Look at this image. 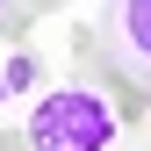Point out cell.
<instances>
[{"label":"cell","instance_id":"3957f363","mask_svg":"<svg viewBox=\"0 0 151 151\" xmlns=\"http://www.w3.org/2000/svg\"><path fill=\"white\" fill-rule=\"evenodd\" d=\"M22 86H36V58L29 50H7L0 58V93H22Z\"/></svg>","mask_w":151,"mask_h":151},{"label":"cell","instance_id":"8992f818","mask_svg":"<svg viewBox=\"0 0 151 151\" xmlns=\"http://www.w3.org/2000/svg\"><path fill=\"white\" fill-rule=\"evenodd\" d=\"M0 14H7V0H0Z\"/></svg>","mask_w":151,"mask_h":151},{"label":"cell","instance_id":"52a82bcc","mask_svg":"<svg viewBox=\"0 0 151 151\" xmlns=\"http://www.w3.org/2000/svg\"><path fill=\"white\" fill-rule=\"evenodd\" d=\"M0 101H7V93H0Z\"/></svg>","mask_w":151,"mask_h":151},{"label":"cell","instance_id":"7a4b0ae2","mask_svg":"<svg viewBox=\"0 0 151 151\" xmlns=\"http://www.w3.org/2000/svg\"><path fill=\"white\" fill-rule=\"evenodd\" d=\"M108 29L122 36L129 58H144V65H151V0H108Z\"/></svg>","mask_w":151,"mask_h":151},{"label":"cell","instance_id":"6da1fadb","mask_svg":"<svg viewBox=\"0 0 151 151\" xmlns=\"http://www.w3.org/2000/svg\"><path fill=\"white\" fill-rule=\"evenodd\" d=\"M22 144L29 151H108L115 144V108L93 86H50L43 101L29 108Z\"/></svg>","mask_w":151,"mask_h":151},{"label":"cell","instance_id":"277c9868","mask_svg":"<svg viewBox=\"0 0 151 151\" xmlns=\"http://www.w3.org/2000/svg\"><path fill=\"white\" fill-rule=\"evenodd\" d=\"M50 7H58V0H22V14H50Z\"/></svg>","mask_w":151,"mask_h":151},{"label":"cell","instance_id":"5b68a950","mask_svg":"<svg viewBox=\"0 0 151 151\" xmlns=\"http://www.w3.org/2000/svg\"><path fill=\"white\" fill-rule=\"evenodd\" d=\"M0 151H29V144H22V137H14V129H0Z\"/></svg>","mask_w":151,"mask_h":151}]
</instances>
